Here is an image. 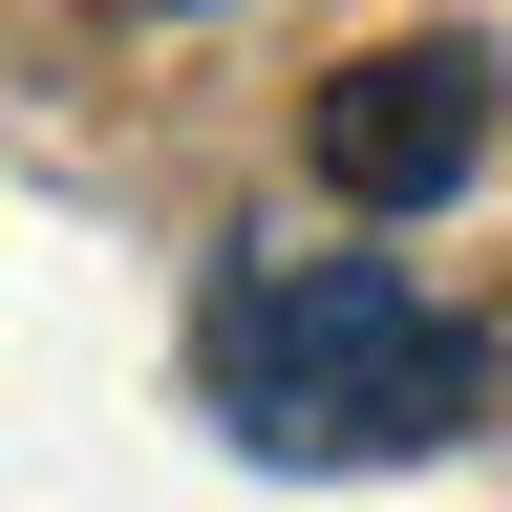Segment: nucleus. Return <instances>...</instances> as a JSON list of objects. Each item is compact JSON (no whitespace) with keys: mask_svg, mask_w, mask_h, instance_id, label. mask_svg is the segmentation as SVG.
Here are the masks:
<instances>
[{"mask_svg":"<svg viewBox=\"0 0 512 512\" xmlns=\"http://www.w3.org/2000/svg\"><path fill=\"white\" fill-rule=\"evenodd\" d=\"M150 22H235V0H150Z\"/></svg>","mask_w":512,"mask_h":512,"instance_id":"obj_3","label":"nucleus"},{"mask_svg":"<svg viewBox=\"0 0 512 512\" xmlns=\"http://www.w3.org/2000/svg\"><path fill=\"white\" fill-rule=\"evenodd\" d=\"M214 406L278 470H427L491 427V320H448L406 256H214Z\"/></svg>","mask_w":512,"mask_h":512,"instance_id":"obj_1","label":"nucleus"},{"mask_svg":"<svg viewBox=\"0 0 512 512\" xmlns=\"http://www.w3.org/2000/svg\"><path fill=\"white\" fill-rule=\"evenodd\" d=\"M491 107H512V64L470 22H427V43H363L342 86L299 107V171L342 192V214H448V192L491 171Z\"/></svg>","mask_w":512,"mask_h":512,"instance_id":"obj_2","label":"nucleus"}]
</instances>
